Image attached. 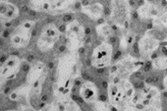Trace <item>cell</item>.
<instances>
[{
    "instance_id": "obj_11",
    "label": "cell",
    "mask_w": 167,
    "mask_h": 111,
    "mask_svg": "<svg viewBox=\"0 0 167 111\" xmlns=\"http://www.w3.org/2000/svg\"><path fill=\"white\" fill-rule=\"evenodd\" d=\"M79 97L87 104H95L99 98L98 88L91 81H86L80 86Z\"/></svg>"
},
{
    "instance_id": "obj_20",
    "label": "cell",
    "mask_w": 167,
    "mask_h": 111,
    "mask_svg": "<svg viewBox=\"0 0 167 111\" xmlns=\"http://www.w3.org/2000/svg\"><path fill=\"white\" fill-rule=\"evenodd\" d=\"M154 25L160 29H167V11L165 13H161L157 18L152 22V26Z\"/></svg>"
},
{
    "instance_id": "obj_22",
    "label": "cell",
    "mask_w": 167,
    "mask_h": 111,
    "mask_svg": "<svg viewBox=\"0 0 167 111\" xmlns=\"http://www.w3.org/2000/svg\"><path fill=\"white\" fill-rule=\"evenodd\" d=\"M163 84H164V86H165V89H166V91H167V76L165 78H164V82H163Z\"/></svg>"
},
{
    "instance_id": "obj_9",
    "label": "cell",
    "mask_w": 167,
    "mask_h": 111,
    "mask_svg": "<svg viewBox=\"0 0 167 111\" xmlns=\"http://www.w3.org/2000/svg\"><path fill=\"white\" fill-rule=\"evenodd\" d=\"M130 1L129 0H111L110 16L116 22L118 27L127 29L130 17Z\"/></svg>"
},
{
    "instance_id": "obj_3",
    "label": "cell",
    "mask_w": 167,
    "mask_h": 111,
    "mask_svg": "<svg viewBox=\"0 0 167 111\" xmlns=\"http://www.w3.org/2000/svg\"><path fill=\"white\" fill-rule=\"evenodd\" d=\"M47 71L48 68L44 62L36 61L29 65L26 76V82L27 85L33 88L34 96H39L47 77Z\"/></svg>"
},
{
    "instance_id": "obj_15",
    "label": "cell",
    "mask_w": 167,
    "mask_h": 111,
    "mask_svg": "<svg viewBox=\"0 0 167 111\" xmlns=\"http://www.w3.org/2000/svg\"><path fill=\"white\" fill-rule=\"evenodd\" d=\"M20 15V9L17 5L10 2L9 0L0 1V16L3 23H11Z\"/></svg>"
},
{
    "instance_id": "obj_8",
    "label": "cell",
    "mask_w": 167,
    "mask_h": 111,
    "mask_svg": "<svg viewBox=\"0 0 167 111\" xmlns=\"http://www.w3.org/2000/svg\"><path fill=\"white\" fill-rule=\"evenodd\" d=\"M24 60L16 54H11L1 59L0 76L2 81H11L17 78L18 74L23 68Z\"/></svg>"
},
{
    "instance_id": "obj_19",
    "label": "cell",
    "mask_w": 167,
    "mask_h": 111,
    "mask_svg": "<svg viewBox=\"0 0 167 111\" xmlns=\"http://www.w3.org/2000/svg\"><path fill=\"white\" fill-rule=\"evenodd\" d=\"M152 65L154 69L167 70V55H157L154 59H152Z\"/></svg>"
},
{
    "instance_id": "obj_18",
    "label": "cell",
    "mask_w": 167,
    "mask_h": 111,
    "mask_svg": "<svg viewBox=\"0 0 167 111\" xmlns=\"http://www.w3.org/2000/svg\"><path fill=\"white\" fill-rule=\"evenodd\" d=\"M48 0H29V8L34 12H46Z\"/></svg>"
},
{
    "instance_id": "obj_21",
    "label": "cell",
    "mask_w": 167,
    "mask_h": 111,
    "mask_svg": "<svg viewBox=\"0 0 167 111\" xmlns=\"http://www.w3.org/2000/svg\"><path fill=\"white\" fill-rule=\"evenodd\" d=\"M133 40H134V37L131 34L127 32V34H123V36L120 37V44H119L120 48H122V49L128 48L129 45H131L132 43H133Z\"/></svg>"
},
{
    "instance_id": "obj_13",
    "label": "cell",
    "mask_w": 167,
    "mask_h": 111,
    "mask_svg": "<svg viewBox=\"0 0 167 111\" xmlns=\"http://www.w3.org/2000/svg\"><path fill=\"white\" fill-rule=\"evenodd\" d=\"M159 46V39L149 34H145L138 43L139 53L142 56H149L150 57L153 53L156 52V50L158 49Z\"/></svg>"
},
{
    "instance_id": "obj_6",
    "label": "cell",
    "mask_w": 167,
    "mask_h": 111,
    "mask_svg": "<svg viewBox=\"0 0 167 111\" xmlns=\"http://www.w3.org/2000/svg\"><path fill=\"white\" fill-rule=\"evenodd\" d=\"M114 48L111 42L103 40L93 48L91 56V64L96 70H103L110 66L113 59Z\"/></svg>"
},
{
    "instance_id": "obj_14",
    "label": "cell",
    "mask_w": 167,
    "mask_h": 111,
    "mask_svg": "<svg viewBox=\"0 0 167 111\" xmlns=\"http://www.w3.org/2000/svg\"><path fill=\"white\" fill-rule=\"evenodd\" d=\"M80 10L84 15L93 21H100L104 15V6L100 2H95V3H88L83 2L80 5Z\"/></svg>"
},
{
    "instance_id": "obj_4",
    "label": "cell",
    "mask_w": 167,
    "mask_h": 111,
    "mask_svg": "<svg viewBox=\"0 0 167 111\" xmlns=\"http://www.w3.org/2000/svg\"><path fill=\"white\" fill-rule=\"evenodd\" d=\"M142 66V62H140L131 55H127L122 58L117 63L113 64L110 69L111 82H118L120 80H125L133 73H136Z\"/></svg>"
},
{
    "instance_id": "obj_7",
    "label": "cell",
    "mask_w": 167,
    "mask_h": 111,
    "mask_svg": "<svg viewBox=\"0 0 167 111\" xmlns=\"http://www.w3.org/2000/svg\"><path fill=\"white\" fill-rule=\"evenodd\" d=\"M34 28V22L33 21H25L16 27L9 34V41L12 46L18 49L28 46L33 37Z\"/></svg>"
},
{
    "instance_id": "obj_1",
    "label": "cell",
    "mask_w": 167,
    "mask_h": 111,
    "mask_svg": "<svg viewBox=\"0 0 167 111\" xmlns=\"http://www.w3.org/2000/svg\"><path fill=\"white\" fill-rule=\"evenodd\" d=\"M81 66L80 52L68 51L59 56L55 68V90L71 93L75 83L81 77Z\"/></svg>"
},
{
    "instance_id": "obj_5",
    "label": "cell",
    "mask_w": 167,
    "mask_h": 111,
    "mask_svg": "<svg viewBox=\"0 0 167 111\" xmlns=\"http://www.w3.org/2000/svg\"><path fill=\"white\" fill-rule=\"evenodd\" d=\"M62 37L60 27H57L54 23L46 24L36 40V47L40 52H48L56 45Z\"/></svg>"
},
{
    "instance_id": "obj_17",
    "label": "cell",
    "mask_w": 167,
    "mask_h": 111,
    "mask_svg": "<svg viewBox=\"0 0 167 111\" xmlns=\"http://www.w3.org/2000/svg\"><path fill=\"white\" fill-rule=\"evenodd\" d=\"M113 28H114L113 25L111 26L109 23H107V22L100 20V22L95 26V32L99 39L106 40L112 37Z\"/></svg>"
},
{
    "instance_id": "obj_16",
    "label": "cell",
    "mask_w": 167,
    "mask_h": 111,
    "mask_svg": "<svg viewBox=\"0 0 167 111\" xmlns=\"http://www.w3.org/2000/svg\"><path fill=\"white\" fill-rule=\"evenodd\" d=\"M138 16L142 19H153L157 18L161 14V10L159 7L152 4H142L137 11Z\"/></svg>"
},
{
    "instance_id": "obj_2",
    "label": "cell",
    "mask_w": 167,
    "mask_h": 111,
    "mask_svg": "<svg viewBox=\"0 0 167 111\" xmlns=\"http://www.w3.org/2000/svg\"><path fill=\"white\" fill-rule=\"evenodd\" d=\"M62 34L65 37L66 47L72 52H79L84 47L86 39V30L76 19H70L60 27Z\"/></svg>"
},
{
    "instance_id": "obj_10",
    "label": "cell",
    "mask_w": 167,
    "mask_h": 111,
    "mask_svg": "<svg viewBox=\"0 0 167 111\" xmlns=\"http://www.w3.org/2000/svg\"><path fill=\"white\" fill-rule=\"evenodd\" d=\"M54 99L51 102L48 109L51 110H80L81 107L76 102L75 97L71 96L70 93H65L54 89L53 91Z\"/></svg>"
},
{
    "instance_id": "obj_23",
    "label": "cell",
    "mask_w": 167,
    "mask_h": 111,
    "mask_svg": "<svg viewBox=\"0 0 167 111\" xmlns=\"http://www.w3.org/2000/svg\"><path fill=\"white\" fill-rule=\"evenodd\" d=\"M165 1H166V2H167V0H165Z\"/></svg>"
},
{
    "instance_id": "obj_12",
    "label": "cell",
    "mask_w": 167,
    "mask_h": 111,
    "mask_svg": "<svg viewBox=\"0 0 167 111\" xmlns=\"http://www.w3.org/2000/svg\"><path fill=\"white\" fill-rule=\"evenodd\" d=\"M76 8V0H48L46 13L50 15H61L71 12Z\"/></svg>"
}]
</instances>
